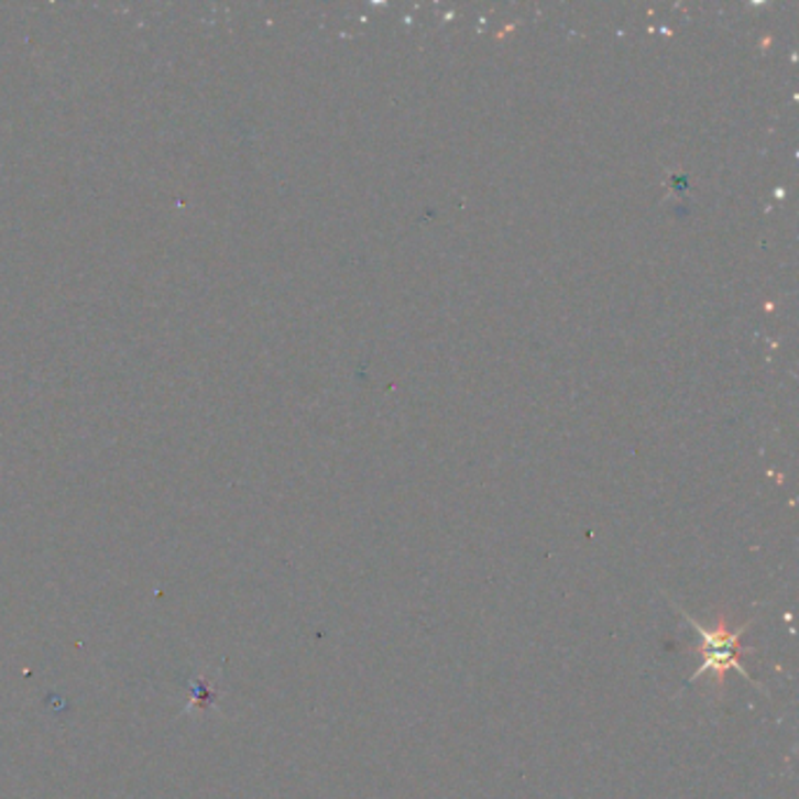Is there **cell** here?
Returning <instances> with one entry per match:
<instances>
[{"label": "cell", "mask_w": 799, "mask_h": 799, "mask_svg": "<svg viewBox=\"0 0 799 799\" xmlns=\"http://www.w3.org/2000/svg\"><path fill=\"white\" fill-rule=\"evenodd\" d=\"M678 612L694 626V631L701 638L699 647L694 649L701 657V668L692 676V680H697L703 674H715L718 685H720L726 670L734 668L743 678H748L755 685V680L746 674V668L741 666V659H738L741 652H751V649L738 647V641L743 638V633L748 631L751 624H743V626H736V631H730V626H726L724 620H718L715 626H703L694 620V616H689L685 610H678Z\"/></svg>", "instance_id": "obj_1"}]
</instances>
